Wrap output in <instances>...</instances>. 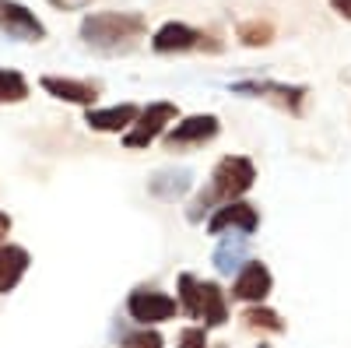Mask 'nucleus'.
<instances>
[{
	"instance_id": "obj_1",
	"label": "nucleus",
	"mask_w": 351,
	"mask_h": 348,
	"mask_svg": "<svg viewBox=\"0 0 351 348\" xmlns=\"http://www.w3.org/2000/svg\"><path fill=\"white\" fill-rule=\"evenodd\" d=\"M144 32H148V21L134 11H99L81 21V43L102 56L130 53L144 39Z\"/></svg>"
},
{
	"instance_id": "obj_14",
	"label": "nucleus",
	"mask_w": 351,
	"mask_h": 348,
	"mask_svg": "<svg viewBox=\"0 0 351 348\" xmlns=\"http://www.w3.org/2000/svg\"><path fill=\"white\" fill-rule=\"evenodd\" d=\"M32 257H28L25 246H14V243H0V296H8L18 288V281L25 278Z\"/></svg>"
},
{
	"instance_id": "obj_7",
	"label": "nucleus",
	"mask_w": 351,
	"mask_h": 348,
	"mask_svg": "<svg viewBox=\"0 0 351 348\" xmlns=\"http://www.w3.org/2000/svg\"><path fill=\"white\" fill-rule=\"evenodd\" d=\"M0 36L14 43H43L46 25L18 0H0Z\"/></svg>"
},
{
	"instance_id": "obj_8",
	"label": "nucleus",
	"mask_w": 351,
	"mask_h": 348,
	"mask_svg": "<svg viewBox=\"0 0 351 348\" xmlns=\"http://www.w3.org/2000/svg\"><path fill=\"white\" fill-rule=\"evenodd\" d=\"M221 130L218 116L215 113H197V116H186V120H180L169 134H165V148H197V144H208L215 141Z\"/></svg>"
},
{
	"instance_id": "obj_15",
	"label": "nucleus",
	"mask_w": 351,
	"mask_h": 348,
	"mask_svg": "<svg viewBox=\"0 0 351 348\" xmlns=\"http://www.w3.org/2000/svg\"><path fill=\"white\" fill-rule=\"evenodd\" d=\"M250 260V236H243V232H232V236H225L215 250V268L221 275H236L243 264Z\"/></svg>"
},
{
	"instance_id": "obj_12",
	"label": "nucleus",
	"mask_w": 351,
	"mask_h": 348,
	"mask_svg": "<svg viewBox=\"0 0 351 348\" xmlns=\"http://www.w3.org/2000/svg\"><path fill=\"white\" fill-rule=\"evenodd\" d=\"M137 113H141V106L120 102V106H109V109H88L84 124L92 130H99V134H120V130H127L137 120Z\"/></svg>"
},
{
	"instance_id": "obj_25",
	"label": "nucleus",
	"mask_w": 351,
	"mask_h": 348,
	"mask_svg": "<svg viewBox=\"0 0 351 348\" xmlns=\"http://www.w3.org/2000/svg\"><path fill=\"white\" fill-rule=\"evenodd\" d=\"M8 232H11V218H8L4 211H0V243L8 240Z\"/></svg>"
},
{
	"instance_id": "obj_9",
	"label": "nucleus",
	"mask_w": 351,
	"mask_h": 348,
	"mask_svg": "<svg viewBox=\"0 0 351 348\" xmlns=\"http://www.w3.org/2000/svg\"><path fill=\"white\" fill-rule=\"evenodd\" d=\"M274 288V278L267 271V264H260V260H246V264L236 271V281H232V299L239 303H263L271 296Z\"/></svg>"
},
{
	"instance_id": "obj_2",
	"label": "nucleus",
	"mask_w": 351,
	"mask_h": 348,
	"mask_svg": "<svg viewBox=\"0 0 351 348\" xmlns=\"http://www.w3.org/2000/svg\"><path fill=\"white\" fill-rule=\"evenodd\" d=\"M256 180V165L246 159V155H225L215 172H211V187L200 190L190 208H186V222H204V215H208L215 205H228V200H239Z\"/></svg>"
},
{
	"instance_id": "obj_20",
	"label": "nucleus",
	"mask_w": 351,
	"mask_h": 348,
	"mask_svg": "<svg viewBox=\"0 0 351 348\" xmlns=\"http://www.w3.org/2000/svg\"><path fill=\"white\" fill-rule=\"evenodd\" d=\"M236 36H239L246 46H267V43L274 39V25H271V21H260V18H253V21H239Z\"/></svg>"
},
{
	"instance_id": "obj_24",
	"label": "nucleus",
	"mask_w": 351,
	"mask_h": 348,
	"mask_svg": "<svg viewBox=\"0 0 351 348\" xmlns=\"http://www.w3.org/2000/svg\"><path fill=\"white\" fill-rule=\"evenodd\" d=\"M330 8H334L341 18H348V21H351V0H330Z\"/></svg>"
},
{
	"instance_id": "obj_6",
	"label": "nucleus",
	"mask_w": 351,
	"mask_h": 348,
	"mask_svg": "<svg viewBox=\"0 0 351 348\" xmlns=\"http://www.w3.org/2000/svg\"><path fill=\"white\" fill-rule=\"evenodd\" d=\"M236 95H253V99H267L281 109H288L291 116H302V106H306V89L302 84H285V81H236L232 84Z\"/></svg>"
},
{
	"instance_id": "obj_10",
	"label": "nucleus",
	"mask_w": 351,
	"mask_h": 348,
	"mask_svg": "<svg viewBox=\"0 0 351 348\" xmlns=\"http://www.w3.org/2000/svg\"><path fill=\"white\" fill-rule=\"evenodd\" d=\"M256 225H260V215L246 200H228V205L215 208V215L208 218L211 236H225V232H243V236H250V232H256Z\"/></svg>"
},
{
	"instance_id": "obj_13",
	"label": "nucleus",
	"mask_w": 351,
	"mask_h": 348,
	"mask_svg": "<svg viewBox=\"0 0 351 348\" xmlns=\"http://www.w3.org/2000/svg\"><path fill=\"white\" fill-rule=\"evenodd\" d=\"M193 187V172L190 169H158L155 176L148 180V194L165 200V205H172V200L186 197Z\"/></svg>"
},
{
	"instance_id": "obj_21",
	"label": "nucleus",
	"mask_w": 351,
	"mask_h": 348,
	"mask_svg": "<svg viewBox=\"0 0 351 348\" xmlns=\"http://www.w3.org/2000/svg\"><path fill=\"white\" fill-rule=\"evenodd\" d=\"M120 348H165V341H162V334L155 327H137V331L123 334Z\"/></svg>"
},
{
	"instance_id": "obj_11",
	"label": "nucleus",
	"mask_w": 351,
	"mask_h": 348,
	"mask_svg": "<svg viewBox=\"0 0 351 348\" xmlns=\"http://www.w3.org/2000/svg\"><path fill=\"white\" fill-rule=\"evenodd\" d=\"M39 84H43V92H49L53 99L71 102V106H84V109H92V102L99 99V84H95V81H77V78L46 74Z\"/></svg>"
},
{
	"instance_id": "obj_23",
	"label": "nucleus",
	"mask_w": 351,
	"mask_h": 348,
	"mask_svg": "<svg viewBox=\"0 0 351 348\" xmlns=\"http://www.w3.org/2000/svg\"><path fill=\"white\" fill-rule=\"evenodd\" d=\"M53 8H60V11H81V8H88L92 0H49Z\"/></svg>"
},
{
	"instance_id": "obj_17",
	"label": "nucleus",
	"mask_w": 351,
	"mask_h": 348,
	"mask_svg": "<svg viewBox=\"0 0 351 348\" xmlns=\"http://www.w3.org/2000/svg\"><path fill=\"white\" fill-rule=\"evenodd\" d=\"M176 292H180V296H176L180 310L186 316H193V321H200V278L190 275V271H183L180 281H176Z\"/></svg>"
},
{
	"instance_id": "obj_18",
	"label": "nucleus",
	"mask_w": 351,
	"mask_h": 348,
	"mask_svg": "<svg viewBox=\"0 0 351 348\" xmlns=\"http://www.w3.org/2000/svg\"><path fill=\"white\" fill-rule=\"evenodd\" d=\"M25 99H28V81H25V74L0 67V106H14V102H25Z\"/></svg>"
},
{
	"instance_id": "obj_22",
	"label": "nucleus",
	"mask_w": 351,
	"mask_h": 348,
	"mask_svg": "<svg viewBox=\"0 0 351 348\" xmlns=\"http://www.w3.org/2000/svg\"><path fill=\"white\" fill-rule=\"evenodd\" d=\"M180 348H208V327H183Z\"/></svg>"
},
{
	"instance_id": "obj_16",
	"label": "nucleus",
	"mask_w": 351,
	"mask_h": 348,
	"mask_svg": "<svg viewBox=\"0 0 351 348\" xmlns=\"http://www.w3.org/2000/svg\"><path fill=\"white\" fill-rule=\"evenodd\" d=\"M200 321L204 327H221L228 321V299L215 281H200Z\"/></svg>"
},
{
	"instance_id": "obj_26",
	"label": "nucleus",
	"mask_w": 351,
	"mask_h": 348,
	"mask_svg": "<svg viewBox=\"0 0 351 348\" xmlns=\"http://www.w3.org/2000/svg\"><path fill=\"white\" fill-rule=\"evenodd\" d=\"M260 348H267V345H260Z\"/></svg>"
},
{
	"instance_id": "obj_5",
	"label": "nucleus",
	"mask_w": 351,
	"mask_h": 348,
	"mask_svg": "<svg viewBox=\"0 0 351 348\" xmlns=\"http://www.w3.org/2000/svg\"><path fill=\"white\" fill-rule=\"evenodd\" d=\"M127 313L137 327H155V324L172 321V316L180 313V303L165 292H158V288H137L127 299Z\"/></svg>"
},
{
	"instance_id": "obj_19",
	"label": "nucleus",
	"mask_w": 351,
	"mask_h": 348,
	"mask_svg": "<svg viewBox=\"0 0 351 348\" xmlns=\"http://www.w3.org/2000/svg\"><path fill=\"white\" fill-rule=\"evenodd\" d=\"M243 321H246V327L250 331H267V334H281L285 331V321L274 313V310H267V306H250L246 313H243Z\"/></svg>"
},
{
	"instance_id": "obj_3",
	"label": "nucleus",
	"mask_w": 351,
	"mask_h": 348,
	"mask_svg": "<svg viewBox=\"0 0 351 348\" xmlns=\"http://www.w3.org/2000/svg\"><path fill=\"white\" fill-rule=\"evenodd\" d=\"M172 120H176V106H172V102H148V106L137 113V120L123 130V144H127L130 152L148 148L155 137L165 134V127H169Z\"/></svg>"
},
{
	"instance_id": "obj_4",
	"label": "nucleus",
	"mask_w": 351,
	"mask_h": 348,
	"mask_svg": "<svg viewBox=\"0 0 351 348\" xmlns=\"http://www.w3.org/2000/svg\"><path fill=\"white\" fill-rule=\"evenodd\" d=\"M152 49L169 56V53H190V49H211L218 53L221 43H215V36H204L197 28L183 25V21H165L158 32L152 36Z\"/></svg>"
}]
</instances>
